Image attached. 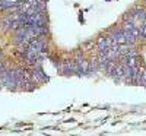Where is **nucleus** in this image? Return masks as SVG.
<instances>
[{
    "instance_id": "1",
    "label": "nucleus",
    "mask_w": 146,
    "mask_h": 136,
    "mask_svg": "<svg viewBox=\"0 0 146 136\" xmlns=\"http://www.w3.org/2000/svg\"><path fill=\"white\" fill-rule=\"evenodd\" d=\"M139 28V34H140V38H146V25H140Z\"/></svg>"
}]
</instances>
